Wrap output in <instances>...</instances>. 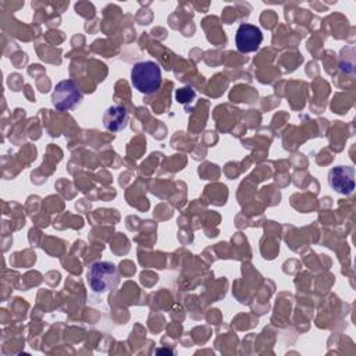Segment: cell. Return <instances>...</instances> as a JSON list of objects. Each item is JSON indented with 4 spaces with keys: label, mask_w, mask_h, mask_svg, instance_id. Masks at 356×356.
<instances>
[{
    "label": "cell",
    "mask_w": 356,
    "mask_h": 356,
    "mask_svg": "<svg viewBox=\"0 0 356 356\" xmlns=\"http://www.w3.org/2000/svg\"><path fill=\"white\" fill-rule=\"evenodd\" d=\"M328 185L341 195H350L355 189V168L337 165L328 171Z\"/></svg>",
    "instance_id": "obj_5"
},
{
    "label": "cell",
    "mask_w": 356,
    "mask_h": 356,
    "mask_svg": "<svg viewBox=\"0 0 356 356\" xmlns=\"http://www.w3.org/2000/svg\"><path fill=\"white\" fill-rule=\"evenodd\" d=\"M196 93L195 90L191 88V86H184V88H179L177 92H175V99L185 104V103H191L193 99H195Z\"/></svg>",
    "instance_id": "obj_7"
},
{
    "label": "cell",
    "mask_w": 356,
    "mask_h": 356,
    "mask_svg": "<svg viewBox=\"0 0 356 356\" xmlns=\"http://www.w3.org/2000/svg\"><path fill=\"white\" fill-rule=\"evenodd\" d=\"M82 100V92L76 86L72 79L60 81L53 93H51V104L58 111H67L74 108Z\"/></svg>",
    "instance_id": "obj_3"
},
{
    "label": "cell",
    "mask_w": 356,
    "mask_h": 356,
    "mask_svg": "<svg viewBox=\"0 0 356 356\" xmlns=\"http://www.w3.org/2000/svg\"><path fill=\"white\" fill-rule=\"evenodd\" d=\"M161 70L152 60L138 61L131 70V83L143 95L156 93L161 86Z\"/></svg>",
    "instance_id": "obj_2"
},
{
    "label": "cell",
    "mask_w": 356,
    "mask_h": 356,
    "mask_svg": "<svg viewBox=\"0 0 356 356\" xmlns=\"http://www.w3.org/2000/svg\"><path fill=\"white\" fill-rule=\"evenodd\" d=\"M86 281L93 293L103 295L118 286L120 271L111 261H95L86 273Z\"/></svg>",
    "instance_id": "obj_1"
},
{
    "label": "cell",
    "mask_w": 356,
    "mask_h": 356,
    "mask_svg": "<svg viewBox=\"0 0 356 356\" xmlns=\"http://www.w3.org/2000/svg\"><path fill=\"white\" fill-rule=\"evenodd\" d=\"M128 122V111L124 106L114 104L108 107L103 114V125L107 131L117 132L127 127Z\"/></svg>",
    "instance_id": "obj_6"
},
{
    "label": "cell",
    "mask_w": 356,
    "mask_h": 356,
    "mask_svg": "<svg viewBox=\"0 0 356 356\" xmlns=\"http://www.w3.org/2000/svg\"><path fill=\"white\" fill-rule=\"evenodd\" d=\"M263 42L261 29L252 24H241L236 29L235 44L241 53L256 51Z\"/></svg>",
    "instance_id": "obj_4"
}]
</instances>
